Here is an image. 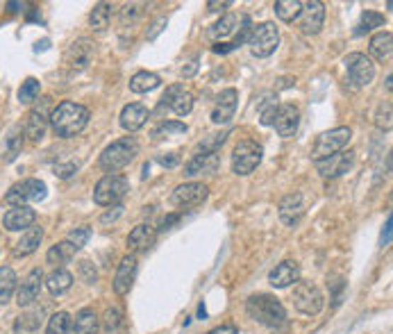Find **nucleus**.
<instances>
[{
	"mask_svg": "<svg viewBox=\"0 0 393 334\" xmlns=\"http://www.w3.org/2000/svg\"><path fill=\"white\" fill-rule=\"evenodd\" d=\"M73 284V275L69 271H64V268H57V271H52L46 277V287L50 294H64V291H69Z\"/></svg>",
	"mask_w": 393,
	"mask_h": 334,
	"instance_id": "34",
	"label": "nucleus"
},
{
	"mask_svg": "<svg viewBox=\"0 0 393 334\" xmlns=\"http://www.w3.org/2000/svg\"><path fill=\"white\" fill-rule=\"evenodd\" d=\"M368 50H370V55H373L377 62H387L391 57V50H393V35L389 30L377 32V35L370 39Z\"/></svg>",
	"mask_w": 393,
	"mask_h": 334,
	"instance_id": "27",
	"label": "nucleus"
},
{
	"mask_svg": "<svg viewBox=\"0 0 393 334\" xmlns=\"http://www.w3.org/2000/svg\"><path fill=\"white\" fill-rule=\"evenodd\" d=\"M353 164H355L353 150H341V153H336L332 157H325L321 161H316V171H319L323 178H339V175L348 173Z\"/></svg>",
	"mask_w": 393,
	"mask_h": 334,
	"instance_id": "13",
	"label": "nucleus"
},
{
	"mask_svg": "<svg viewBox=\"0 0 393 334\" xmlns=\"http://www.w3.org/2000/svg\"><path fill=\"white\" fill-rule=\"evenodd\" d=\"M93 52H96V48H93L91 39H86V37L75 39L67 48V52H64V64H69V69H73V71H84L91 64Z\"/></svg>",
	"mask_w": 393,
	"mask_h": 334,
	"instance_id": "11",
	"label": "nucleus"
},
{
	"mask_svg": "<svg viewBox=\"0 0 393 334\" xmlns=\"http://www.w3.org/2000/svg\"><path fill=\"white\" fill-rule=\"evenodd\" d=\"M195 69H198V57H193V59L189 62V67L182 69V75H184V78H191V75L195 73Z\"/></svg>",
	"mask_w": 393,
	"mask_h": 334,
	"instance_id": "52",
	"label": "nucleus"
},
{
	"mask_svg": "<svg viewBox=\"0 0 393 334\" xmlns=\"http://www.w3.org/2000/svg\"><path fill=\"white\" fill-rule=\"evenodd\" d=\"M98 332V316L93 309H80L75 314L69 334H96Z\"/></svg>",
	"mask_w": 393,
	"mask_h": 334,
	"instance_id": "28",
	"label": "nucleus"
},
{
	"mask_svg": "<svg viewBox=\"0 0 393 334\" xmlns=\"http://www.w3.org/2000/svg\"><path fill=\"white\" fill-rule=\"evenodd\" d=\"M159 84H161V80H159L157 73L139 71V73L132 75V78H130V91H132V93H148L152 89H157Z\"/></svg>",
	"mask_w": 393,
	"mask_h": 334,
	"instance_id": "29",
	"label": "nucleus"
},
{
	"mask_svg": "<svg viewBox=\"0 0 393 334\" xmlns=\"http://www.w3.org/2000/svg\"><path fill=\"white\" fill-rule=\"evenodd\" d=\"M227 139V132L223 134H210V139H205V142H200L198 146H195L193 155H210V153H218V148H221L225 144Z\"/></svg>",
	"mask_w": 393,
	"mask_h": 334,
	"instance_id": "42",
	"label": "nucleus"
},
{
	"mask_svg": "<svg viewBox=\"0 0 393 334\" xmlns=\"http://www.w3.org/2000/svg\"><path fill=\"white\" fill-rule=\"evenodd\" d=\"M210 189L203 182H184V185L176 187L171 196V202L176 205V207H195V205H200Z\"/></svg>",
	"mask_w": 393,
	"mask_h": 334,
	"instance_id": "14",
	"label": "nucleus"
},
{
	"mask_svg": "<svg viewBox=\"0 0 393 334\" xmlns=\"http://www.w3.org/2000/svg\"><path fill=\"white\" fill-rule=\"evenodd\" d=\"M278 114V98L273 93H266L264 100L259 103V121L261 125H273Z\"/></svg>",
	"mask_w": 393,
	"mask_h": 334,
	"instance_id": "38",
	"label": "nucleus"
},
{
	"mask_svg": "<svg viewBox=\"0 0 393 334\" xmlns=\"http://www.w3.org/2000/svg\"><path fill=\"white\" fill-rule=\"evenodd\" d=\"M273 125H275V130L280 137L285 139H291L293 134L298 132V125H300V110L296 105H282L278 107V114H275V121H273Z\"/></svg>",
	"mask_w": 393,
	"mask_h": 334,
	"instance_id": "17",
	"label": "nucleus"
},
{
	"mask_svg": "<svg viewBox=\"0 0 393 334\" xmlns=\"http://www.w3.org/2000/svg\"><path fill=\"white\" fill-rule=\"evenodd\" d=\"M261 157H264V148L257 142H239L232 150V171L237 175H250L253 171L261 164Z\"/></svg>",
	"mask_w": 393,
	"mask_h": 334,
	"instance_id": "5",
	"label": "nucleus"
},
{
	"mask_svg": "<svg viewBox=\"0 0 393 334\" xmlns=\"http://www.w3.org/2000/svg\"><path fill=\"white\" fill-rule=\"evenodd\" d=\"M86 123H89V110L80 103L64 100L50 112V125L52 132L62 139H71L75 134H80Z\"/></svg>",
	"mask_w": 393,
	"mask_h": 334,
	"instance_id": "1",
	"label": "nucleus"
},
{
	"mask_svg": "<svg viewBox=\"0 0 393 334\" xmlns=\"http://www.w3.org/2000/svg\"><path fill=\"white\" fill-rule=\"evenodd\" d=\"M41 282H43L41 268H32V271L28 273V277L23 280V282H21L18 291H16V303H18V307H28V305L35 303V300L39 298Z\"/></svg>",
	"mask_w": 393,
	"mask_h": 334,
	"instance_id": "20",
	"label": "nucleus"
},
{
	"mask_svg": "<svg viewBox=\"0 0 393 334\" xmlns=\"http://www.w3.org/2000/svg\"><path fill=\"white\" fill-rule=\"evenodd\" d=\"M325 21V5L319 0H309V3H302V9L298 14V28L304 35H319Z\"/></svg>",
	"mask_w": 393,
	"mask_h": 334,
	"instance_id": "12",
	"label": "nucleus"
},
{
	"mask_svg": "<svg viewBox=\"0 0 393 334\" xmlns=\"http://www.w3.org/2000/svg\"><path fill=\"white\" fill-rule=\"evenodd\" d=\"M16 273L14 268L3 266L0 268V305H7L9 300H12L14 291H16Z\"/></svg>",
	"mask_w": 393,
	"mask_h": 334,
	"instance_id": "32",
	"label": "nucleus"
},
{
	"mask_svg": "<svg viewBox=\"0 0 393 334\" xmlns=\"http://www.w3.org/2000/svg\"><path fill=\"white\" fill-rule=\"evenodd\" d=\"M157 161H159L161 166L173 168V166H178V164H180V157H178V155H173V153H169V155H159V157H157Z\"/></svg>",
	"mask_w": 393,
	"mask_h": 334,
	"instance_id": "48",
	"label": "nucleus"
},
{
	"mask_svg": "<svg viewBox=\"0 0 393 334\" xmlns=\"http://www.w3.org/2000/svg\"><path fill=\"white\" fill-rule=\"evenodd\" d=\"M377 127H382V130H391V103L382 105L380 112H377Z\"/></svg>",
	"mask_w": 393,
	"mask_h": 334,
	"instance_id": "46",
	"label": "nucleus"
},
{
	"mask_svg": "<svg viewBox=\"0 0 393 334\" xmlns=\"http://www.w3.org/2000/svg\"><path fill=\"white\" fill-rule=\"evenodd\" d=\"M351 139H353L351 127H334V130H327V132L319 134L312 146V159L321 161L325 157L341 153V150H346L348 144H351Z\"/></svg>",
	"mask_w": 393,
	"mask_h": 334,
	"instance_id": "4",
	"label": "nucleus"
},
{
	"mask_svg": "<svg viewBox=\"0 0 393 334\" xmlns=\"http://www.w3.org/2000/svg\"><path fill=\"white\" fill-rule=\"evenodd\" d=\"M121 321H123L121 309H116V307L107 309V311H105V318H103V330H105L107 334H114V332L118 330V326H121Z\"/></svg>",
	"mask_w": 393,
	"mask_h": 334,
	"instance_id": "43",
	"label": "nucleus"
},
{
	"mask_svg": "<svg viewBox=\"0 0 393 334\" xmlns=\"http://www.w3.org/2000/svg\"><path fill=\"white\" fill-rule=\"evenodd\" d=\"M137 155H139V142L135 137H123V139H118V142H114L112 146H107L103 150L98 164H101L103 171L116 173V171L125 168Z\"/></svg>",
	"mask_w": 393,
	"mask_h": 334,
	"instance_id": "3",
	"label": "nucleus"
},
{
	"mask_svg": "<svg viewBox=\"0 0 393 334\" xmlns=\"http://www.w3.org/2000/svg\"><path fill=\"white\" fill-rule=\"evenodd\" d=\"M207 334H237V328L234 326H221V328H214L212 332Z\"/></svg>",
	"mask_w": 393,
	"mask_h": 334,
	"instance_id": "53",
	"label": "nucleus"
},
{
	"mask_svg": "<svg viewBox=\"0 0 393 334\" xmlns=\"http://www.w3.org/2000/svg\"><path fill=\"white\" fill-rule=\"evenodd\" d=\"M89 23H91V28H93L96 32L107 30V25H109V5H107V3H98V5L91 9Z\"/></svg>",
	"mask_w": 393,
	"mask_h": 334,
	"instance_id": "39",
	"label": "nucleus"
},
{
	"mask_svg": "<svg viewBox=\"0 0 393 334\" xmlns=\"http://www.w3.org/2000/svg\"><path fill=\"white\" fill-rule=\"evenodd\" d=\"M159 107H171L176 116H187L193 110V96L189 91H184L182 84H173L161 96Z\"/></svg>",
	"mask_w": 393,
	"mask_h": 334,
	"instance_id": "16",
	"label": "nucleus"
},
{
	"mask_svg": "<svg viewBox=\"0 0 393 334\" xmlns=\"http://www.w3.org/2000/svg\"><path fill=\"white\" fill-rule=\"evenodd\" d=\"M230 5H232L230 0H225V3H207V7H210V12H221V9L230 7Z\"/></svg>",
	"mask_w": 393,
	"mask_h": 334,
	"instance_id": "54",
	"label": "nucleus"
},
{
	"mask_svg": "<svg viewBox=\"0 0 393 334\" xmlns=\"http://www.w3.org/2000/svg\"><path fill=\"white\" fill-rule=\"evenodd\" d=\"M46 107H48V98L43 100V107H37V110H32L25 116V137L30 139L32 144H39L43 137H46L48 130V114H46Z\"/></svg>",
	"mask_w": 393,
	"mask_h": 334,
	"instance_id": "19",
	"label": "nucleus"
},
{
	"mask_svg": "<svg viewBox=\"0 0 393 334\" xmlns=\"http://www.w3.org/2000/svg\"><path fill=\"white\" fill-rule=\"evenodd\" d=\"M300 9H302L300 0H278L275 3V16L280 21H285V23H291V21L298 18Z\"/></svg>",
	"mask_w": 393,
	"mask_h": 334,
	"instance_id": "36",
	"label": "nucleus"
},
{
	"mask_svg": "<svg viewBox=\"0 0 393 334\" xmlns=\"http://www.w3.org/2000/svg\"><path fill=\"white\" fill-rule=\"evenodd\" d=\"M302 217H304L302 193H298V191L287 193V196L280 200V221L285 225H296V223H300Z\"/></svg>",
	"mask_w": 393,
	"mask_h": 334,
	"instance_id": "21",
	"label": "nucleus"
},
{
	"mask_svg": "<svg viewBox=\"0 0 393 334\" xmlns=\"http://www.w3.org/2000/svg\"><path fill=\"white\" fill-rule=\"evenodd\" d=\"M152 241H155V230H152L150 225L141 223V225H137L132 232H130L127 248L132 253H144V250H148V248L152 246Z\"/></svg>",
	"mask_w": 393,
	"mask_h": 334,
	"instance_id": "25",
	"label": "nucleus"
},
{
	"mask_svg": "<svg viewBox=\"0 0 393 334\" xmlns=\"http://www.w3.org/2000/svg\"><path fill=\"white\" fill-rule=\"evenodd\" d=\"M75 171H78V166L75 164H67V166H55V175H59V178H71Z\"/></svg>",
	"mask_w": 393,
	"mask_h": 334,
	"instance_id": "49",
	"label": "nucleus"
},
{
	"mask_svg": "<svg viewBox=\"0 0 393 334\" xmlns=\"http://www.w3.org/2000/svg\"><path fill=\"white\" fill-rule=\"evenodd\" d=\"M248 44H250V50H253L255 57H268V55H273V52H275L278 46H280V32H278L275 23L266 21V23L255 25Z\"/></svg>",
	"mask_w": 393,
	"mask_h": 334,
	"instance_id": "10",
	"label": "nucleus"
},
{
	"mask_svg": "<svg viewBox=\"0 0 393 334\" xmlns=\"http://www.w3.org/2000/svg\"><path fill=\"white\" fill-rule=\"evenodd\" d=\"M69 328H71V316L67 311H57V314L50 316L46 334H69Z\"/></svg>",
	"mask_w": 393,
	"mask_h": 334,
	"instance_id": "41",
	"label": "nucleus"
},
{
	"mask_svg": "<svg viewBox=\"0 0 393 334\" xmlns=\"http://www.w3.org/2000/svg\"><path fill=\"white\" fill-rule=\"evenodd\" d=\"M48 196V187L43 185L41 180L28 178L23 182H16V185L5 193V202L12 205V207H25L28 202H37Z\"/></svg>",
	"mask_w": 393,
	"mask_h": 334,
	"instance_id": "7",
	"label": "nucleus"
},
{
	"mask_svg": "<svg viewBox=\"0 0 393 334\" xmlns=\"http://www.w3.org/2000/svg\"><path fill=\"white\" fill-rule=\"evenodd\" d=\"M246 311L253 321L261 323V326H266L270 330L282 328L287 321V311L282 307V303L275 296H268V294L250 296L246 303Z\"/></svg>",
	"mask_w": 393,
	"mask_h": 334,
	"instance_id": "2",
	"label": "nucleus"
},
{
	"mask_svg": "<svg viewBox=\"0 0 393 334\" xmlns=\"http://www.w3.org/2000/svg\"><path fill=\"white\" fill-rule=\"evenodd\" d=\"M137 268H139V260L137 255H127L118 264V271L114 277V291L118 296H125L130 294V289L135 284V277H137Z\"/></svg>",
	"mask_w": 393,
	"mask_h": 334,
	"instance_id": "18",
	"label": "nucleus"
},
{
	"mask_svg": "<svg viewBox=\"0 0 393 334\" xmlns=\"http://www.w3.org/2000/svg\"><path fill=\"white\" fill-rule=\"evenodd\" d=\"M298 280H300V266L298 262H291V260L278 264L268 275V282L275 289H287L291 284H296Z\"/></svg>",
	"mask_w": 393,
	"mask_h": 334,
	"instance_id": "22",
	"label": "nucleus"
},
{
	"mask_svg": "<svg viewBox=\"0 0 393 334\" xmlns=\"http://www.w3.org/2000/svg\"><path fill=\"white\" fill-rule=\"evenodd\" d=\"M91 239V228H75L71 234H69V241L75 246V250H80V248H84L86 246V241Z\"/></svg>",
	"mask_w": 393,
	"mask_h": 334,
	"instance_id": "45",
	"label": "nucleus"
},
{
	"mask_svg": "<svg viewBox=\"0 0 393 334\" xmlns=\"http://www.w3.org/2000/svg\"><path fill=\"white\" fill-rule=\"evenodd\" d=\"M385 23H387L385 14L375 12V9H366V12L362 14V18H359V25H357V30H355V35H357V37L368 35V32H373L375 28H382Z\"/></svg>",
	"mask_w": 393,
	"mask_h": 334,
	"instance_id": "33",
	"label": "nucleus"
},
{
	"mask_svg": "<svg viewBox=\"0 0 393 334\" xmlns=\"http://www.w3.org/2000/svg\"><path fill=\"white\" fill-rule=\"evenodd\" d=\"M37 221V214L32 207H12L5 217H3V225L9 230V232H21V230H28L32 228Z\"/></svg>",
	"mask_w": 393,
	"mask_h": 334,
	"instance_id": "23",
	"label": "nucleus"
},
{
	"mask_svg": "<svg viewBox=\"0 0 393 334\" xmlns=\"http://www.w3.org/2000/svg\"><path fill=\"white\" fill-rule=\"evenodd\" d=\"M234 25H237V16L234 14H225L223 18H218L216 23L210 28V37L216 39V41L230 37L232 32H234Z\"/></svg>",
	"mask_w": 393,
	"mask_h": 334,
	"instance_id": "37",
	"label": "nucleus"
},
{
	"mask_svg": "<svg viewBox=\"0 0 393 334\" xmlns=\"http://www.w3.org/2000/svg\"><path fill=\"white\" fill-rule=\"evenodd\" d=\"M239 105V91L237 89H225L216 96V103L212 107V123L216 125H225L234 118Z\"/></svg>",
	"mask_w": 393,
	"mask_h": 334,
	"instance_id": "15",
	"label": "nucleus"
},
{
	"mask_svg": "<svg viewBox=\"0 0 393 334\" xmlns=\"http://www.w3.org/2000/svg\"><path fill=\"white\" fill-rule=\"evenodd\" d=\"M41 239H43V230L39 228V225H32V228H28L25 234L21 236V241H18L16 248H14V253L21 255V257L35 253L37 248H39V243H41Z\"/></svg>",
	"mask_w": 393,
	"mask_h": 334,
	"instance_id": "31",
	"label": "nucleus"
},
{
	"mask_svg": "<svg viewBox=\"0 0 393 334\" xmlns=\"http://www.w3.org/2000/svg\"><path fill=\"white\" fill-rule=\"evenodd\" d=\"M39 330H41V318L37 311L21 314L14 323V334H39Z\"/></svg>",
	"mask_w": 393,
	"mask_h": 334,
	"instance_id": "35",
	"label": "nucleus"
},
{
	"mask_svg": "<svg viewBox=\"0 0 393 334\" xmlns=\"http://www.w3.org/2000/svg\"><path fill=\"white\" fill-rule=\"evenodd\" d=\"M218 166V153H210V155H193L191 161L184 166V175L193 178L200 173H214Z\"/></svg>",
	"mask_w": 393,
	"mask_h": 334,
	"instance_id": "26",
	"label": "nucleus"
},
{
	"mask_svg": "<svg viewBox=\"0 0 393 334\" xmlns=\"http://www.w3.org/2000/svg\"><path fill=\"white\" fill-rule=\"evenodd\" d=\"M164 25H166V18H157L155 23H152V30L148 32V39H155L159 32L164 30Z\"/></svg>",
	"mask_w": 393,
	"mask_h": 334,
	"instance_id": "50",
	"label": "nucleus"
},
{
	"mask_svg": "<svg viewBox=\"0 0 393 334\" xmlns=\"http://www.w3.org/2000/svg\"><path fill=\"white\" fill-rule=\"evenodd\" d=\"M293 305L304 316H316L321 314V309L325 305V298L321 294V289L314 282H296L293 287Z\"/></svg>",
	"mask_w": 393,
	"mask_h": 334,
	"instance_id": "8",
	"label": "nucleus"
},
{
	"mask_svg": "<svg viewBox=\"0 0 393 334\" xmlns=\"http://www.w3.org/2000/svg\"><path fill=\"white\" fill-rule=\"evenodd\" d=\"M75 246L67 239V241H59V243H55L50 250H48V255H46V260H48V264H52V266H57V268H62L64 264H69L73 257H75Z\"/></svg>",
	"mask_w": 393,
	"mask_h": 334,
	"instance_id": "30",
	"label": "nucleus"
},
{
	"mask_svg": "<svg viewBox=\"0 0 393 334\" xmlns=\"http://www.w3.org/2000/svg\"><path fill=\"white\" fill-rule=\"evenodd\" d=\"M39 91H41V82L37 78H28L23 84H21V89H18V100L23 105L35 103L39 98Z\"/></svg>",
	"mask_w": 393,
	"mask_h": 334,
	"instance_id": "40",
	"label": "nucleus"
},
{
	"mask_svg": "<svg viewBox=\"0 0 393 334\" xmlns=\"http://www.w3.org/2000/svg\"><path fill=\"white\" fill-rule=\"evenodd\" d=\"M346 71H348V82H351L353 89L368 87L375 78V64L364 52H351L346 57Z\"/></svg>",
	"mask_w": 393,
	"mask_h": 334,
	"instance_id": "9",
	"label": "nucleus"
},
{
	"mask_svg": "<svg viewBox=\"0 0 393 334\" xmlns=\"http://www.w3.org/2000/svg\"><path fill=\"white\" fill-rule=\"evenodd\" d=\"M130 191V182L123 175H105L93 189V202L101 205V207H109V205H116L125 198V193Z\"/></svg>",
	"mask_w": 393,
	"mask_h": 334,
	"instance_id": "6",
	"label": "nucleus"
},
{
	"mask_svg": "<svg viewBox=\"0 0 393 334\" xmlns=\"http://www.w3.org/2000/svg\"><path fill=\"white\" fill-rule=\"evenodd\" d=\"M80 277L84 280L86 284H93L98 280V273H96V268H93V264L89 260L80 262Z\"/></svg>",
	"mask_w": 393,
	"mask_h": 334,
	"instance_id": "47",
	"label": "nucleus"
},
{
	"mask_svg": "<svg viewBox=\"0 0 393 334\" xmlns=\"http://www.w3.org/2000/svg\"><path fill=\"white\" fill-rule=\"evenodd\" d=\"M148 116H150V112H148L146 105H141V103L125 105L123 112H121V125H123V130H127V132L141 130V127L146 125Z\"/></svg>",
	"mask_w": 393,
	"mask_h": 334,
	"instance_id": "24",
	"label": "nucleus"
},
{
	"mask_svg": "<svg viewBox=\"0 0 393 334\" xmlns=\"http://www.w3.org/2000/svg\"><path fill=\"white\" fill-rule=\"evenodd\" d=\"M391 243V217L387 219L385 230H382V246H389Z\"/></svg>",
	"mask_w": 393,
	"mask_h": 334,
	"instance_id": "51",
	"label": "nucleus"
},
{
	"mask_svg": "<svg viewBox=\"0 0 393 334\" xmlns=\"http://www.w3.org/2000/svg\"><path fill=\"white\" fill-rule=\"evenodd\" d=\"M184 132H187V125H184V123L166 121V123H161L155 130V137H173V134H184Z\"/></svg>",
	"mask_w": 393,
	"mask_h": 334,
	"instance_id": "44",
	"label": "nucleus"
}]
</instances>
